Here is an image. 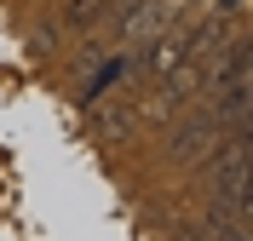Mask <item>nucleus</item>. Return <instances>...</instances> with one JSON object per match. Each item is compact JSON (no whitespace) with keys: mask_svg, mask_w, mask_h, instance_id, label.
<instances>
[{"mask_svg":"<svg viewBox=\"0 0 253 241\" xmlns=\"http://www.w3.org/2000/svg\"><path fill=\"white\" fill-rule=\"evenodd\" d=\"M213 149H219V121H213V109H202V115H190V121H178L167 155H173L178 167H190L196 155H213Z\"/></svg>","mask_w":253,"mask_h":241,"instance_id":"obj_2","label":"nucleus"},{"mask_svg":"<svg viewBox=\"0 0 253 241\" xmlns=\"http://www.w3.org/2000/svg\"><path fill=\"white\" fill-rule=\"evenodd\" d=\"M173 64H184V29H161L156 40H144V58L132 64V75H144V80H161Z\"/></svg>","mask_w":253,"mask_h":241,"instance_id":"obj_3","label":"nucleus"},{"mask_svg":"<svg viewBox=\"0 0 253 241\" xmlns=\"http://www.w3.org/2000/svg\"><path fill=\"white\" fill-rule=\"evenodd\" d=\"M213 190H219V207L248 212V132H230L213 149Z\"/></svg>","mask_w":253,"mask_h":241,"instance_id":"obj_1","label":"nucleus"}]
</instances>
